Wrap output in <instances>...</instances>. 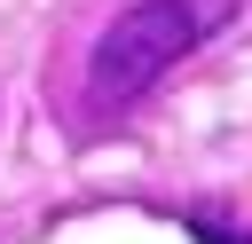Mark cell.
<instances>
[{
	"label": "cell",
	"instance_id": "6da1fadb",
	"mask_svg": "<svg viewBox=\"0 0 252 244\" xmlns=\"http://www.w3.org/2000/svg\"><path fill=\"white\" fill-rule=\"evenodd\" d=\"M228 24V0H134L118 8L94 47H87V102L94 110H126L142 102L181 55H197L213 31Z\"/></svg>",
	"mask_w": 252,
	"mask_h": 244
},
{
	"label": "cell",
	"instance_id": "7a4b0ae2",
	"mask_svg": "<svg viewBox=\"0 0 252 244\" xmlns=\"http://www.w3.org/2000/svg\"><path fill=\"white\" fill-rule=\"evenodd\" d=\"M181 228H189L197 244H252V228H244V220H220V213H205V205H197V213H181Z\"/></svg>",
	"mask_w": 252,
	"mask_h": 244
}]
</instances>
